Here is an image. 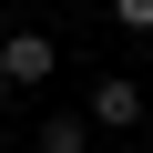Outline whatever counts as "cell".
<instances>
[{
    "instance_id": "cell-1",
    "label": "cell",
    "mask_w": 153,
    "mask_h": 153,
    "mask_svg": "<svg viewBox=\"0 0 153 153\" xmlns=\"http://www.w3.org/2000/svg\"><path fill=\"white\" fill-rule=\"evenodd\" d=\"M82 123H92V133H133V123H143V82H133V71H102L92 102H82Z\"/></svg>"
},
{
    "instance_id": "cell-2",
    "label": "cell",
    "mask_w": 153,
    "mask_h": 153,
    "mask_svg": "<svg viewBox=\"0 0 153 153\" xmlns=\"http://www.w3.org/2000/svg\"><path fill=\"white\" fill-rule=\"evenodd\" d=\"M0 51H10V92H31V82H51V71H61L51 31H0Z\"/></svg>"
},
{
    "instance_id": "cell-3",
    "label": "cell",
    "mask_w": 153,
    "mask_h": 153,
    "mask_svg": "<svg viewBox=\"0 0 153 153\" xmlns=\"http://www.w3.org/2000/svg\"><path fill=\"white\" fill-rule=\"evenodd\" d=\"M92 133H82V112H51V123H31V153H82Z\"/></svg>"
},
{
    "instance_id": "cell-4",
    "label": "cell",
    "mask_w": 153,
    "mask_h": 153,
    "mask_svg": "<svg viewBox=\"0 0 153 153\" xmlns=\"http://www.w3.org/2000/svg\"><path fill=\"white\" fill-rule=\"evenodd\" d=\"M112 31H153V0H112Z\"/></svg>"
},
{
    "instance_id": "cell-5",
    "label": "cell",
    "mask_w": 153,
    "mask_h": 153,
    "mask_svg": "<svg viewBox=\"0 0 153 153\" xmlns=\"http://www.w3.org/2000/svg\"><path fill=\"white\" fill-rule=\"evenodd\" d=\"M0 92H10V51H0Z\"/></svg>"
}]
</instances>
